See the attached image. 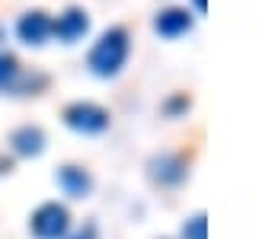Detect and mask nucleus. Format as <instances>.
I'll use <instances>...</instances> for the list:
<instances>
[{"label":"nucleus","mask_w":262,"mask_h":239,"mask_svg":"<svg viewBox=\"0 0 262 239\" xmlns=\"http://www.w3.org/2000/svg\"><path fill=\"white\" fill-rule=\"evenodd\" d=\"M128 58V32L125 29H109L102 32V38L93 45V51H90V70L99 74V77H112L122 70V64Z\"/></svg>","instance_id":"nucleus-1"},{"label":"nucleus","mask_w":262,"mask_h":239,"mask_svg":"<svg viewBox=\"0 0 262 239\" xmlns=\"http://www.w3.org/2000/svg\"><path fill=\"white\" fill-rule=\"evenodd\" d=\"M29 227H32L35 239H64V233H68V227H71V214H68V207L48 201V204H42L32 214Z\"/></svg>","instance_id":"nucleus-2"},{"label":"nucleus","mask_w":262,"mask_h":239,"mask_svg":"<svg viewBox=\"0 0 262 239\" xmlns=\"http://www.w3.org/2000/svg\"><path fill=\"white\" fill-rule=\"evenodd\" d=\"M64 122H68L74 131H83V134H96L109 125V112L99 109L93 102H74L64 109Z\"/></svg>","instance_id":"nucleus-3"},{"label":"nucleus","mask_w":262,"mask_h":239,"mask_svg":"<svg viewBox=\"0 0 262 239\" xmlns=\"http://www.w3.org/2000/svg\"><path fill=\"white\" fill-rule=\"evenodd\" d=\"M16 35L23 38L26 45H42L45 38L51 35V19H48V13H42V10L26 13V16L16 22Z\"/></svg>","instance_id":"nucleus-4"},{"label":"nucleus","mask_w":262,"mask_h":239,"mask_svg":"<svg viewBox=\"0 0 262 239\" xmlns=\"http://www.w3.org/2000/svg\"><path fill=\"white\" fill-rule=\"evenodd\" d=\"M90 29V19L83 10H68L64 16H58V22H51V32H55L61 42H77V38H83Z\"/></svg>","instance_id":"nucleus-5"},{"label":"nucleus","mask_w":262,"mask_h":239,"mask_svg":"<svg viewBox=\"0 0 262 239\" xmlns=\"http://www.w3.org/2000/svg\"><path fill=\"white\" fill-rule=\"evenodd\" d=\"M154 29L160 32L163 38H176V35H182V32L192 29V16H189L186 10H179V7H169V10H163L160 16H157Z\"/></svg>","instance_id":"nucleus-6"},{"label":"nucleus","mask_w":262,"mask_h":239,"mask_svg":"<svg viewBox=\"0 0 262 239\" xmlns=\"http://www.w3.org/2000/svg\"><path fill=\"white\" fill-rule=\"evenodd\" d=\"M150 176L160 182V185H176L182 182V176H186V163H182L179 156H157L150 163Z\"/></svg>","instance_id":"nucleus-7"},{"label":"nucleus","mask_w":262,"mask_h":239,"mask_svg":"<svg viewBox=\"0 0 262 239\" xmlns=\"http://www.w3.org/2000/svg\"><path fill=\"white\" fill-rule=\"evenodd\" d=\"M58 185L71 198H83V195H90V188H93V179H90L80 166H64L58 172Z\"/></svg>","instance_id":"nucleus-8"},{"label":"nucleus","mask_w":262,"mask_h":239,"mask_svg":"<svg viewBox=\"0 0 262 239\" xmlns=\"http://www.w3.org/2000/svg\"><path fill=\"white\" fill-rule=\"evenodd\" d=\"M10 144H13V150H16V153L35 156V153H42V147H45V134L38 128H16L10 134Z\"/></svg>","instance_id":"nucleus-9"},{"label":"nucleus","mask_w":262,"mask_h":239,"mask_svg":"<svg viewBox=\"0 0 262 239\" xmlns=\"http://www.w3.org/2000/svg\"><path fill=\"white\" fill-rule=\"evenodd\" d=\"M19 80H23L19 61L4 51V55H0V89H4V92H13V89L19 86Z\"/></svg>","instance_id":"nucleus-10"},{"label":"nucleus","mask_w":262,"mask_h":239,"mask_svg":"<svg viewBox=\"0 0 262 239\" xmlns=\"http://www.w3.org/2000/svg\"><path fill=\"white\" fill-rule=\"evenodd\" d=\"M182 239H205V214H195L182 227Z\"/></svg>","instance_id":"nucleus-11"},{"label":"nucleus","mask_w":262,"mask_h":239,"mask_svg":"<svg viewBox=\"0 0 262 239\" xmlns=\"http://www.w3.org/2000/svg\"><path fill=\"white\" fill-rule=\"evenodd\" d=\"M74 239H96V230H93V227H86V230H80V233H77Z\"/></svg>","instance_id":"nucleus-12"},{"label":"nucleus","mask_w":262,"mask_h":239,"mask_svg":"<svg viewBox=\"0 0 262 239\" xmlns=\"http://www.w3.org/2000/svg\"><path fill=\"white\" fill-rule=\"evenodd\" d=\"M195 7H199V10H205V0H195Z\"/></svg>","instance_id":"nucleus-13"},{"label":"nucleus","mask_w":262,"mask_h":239,"mask_svg":"<svg viewBox=\"0 0 262 239\" xmlns=\"http://www.w3.org/2000/svg\"><path fill=\"white\" fill-rule=\"evenodd\" d=\"M0 42H4V29H0Z\"/></svg>","instance_id":"nucleus-14"}]
</instances>
